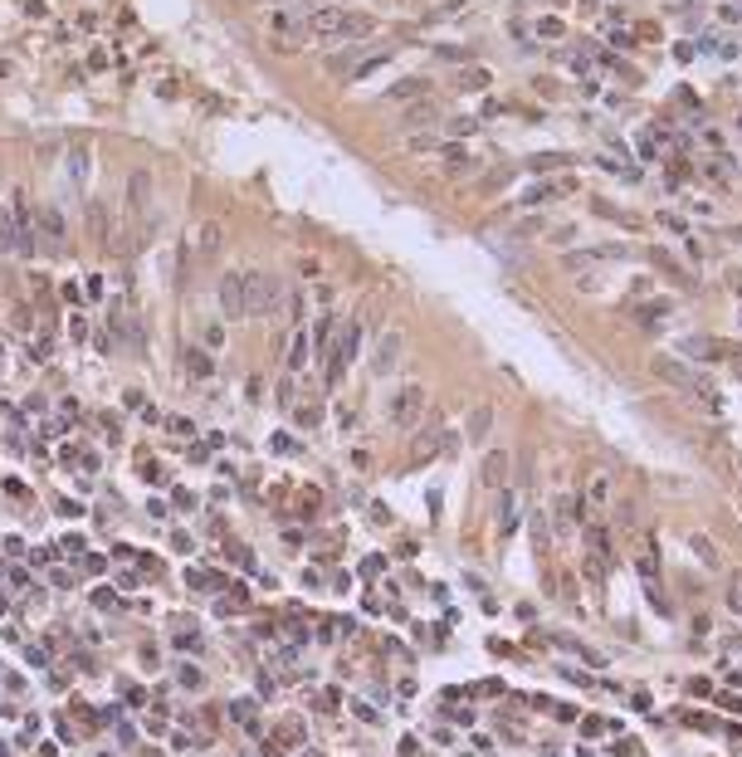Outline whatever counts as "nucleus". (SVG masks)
<instances>
[{
	"mask_svg": "<svg viewBox=\"0 0 742 757\" xmlns=\"http://www.w3.org/2000/svg\"><path fill=\"white\" fill-rule=\"evenodd\" d=\"M10 249H15V211L0 206V254H10Z\"/></svg>",
	"mask_w": 742,
	"mask_h": 757,
	"instance_id": "nucleus-11",
	"label": "nucleus"
},
{
	"mask_svg": "<svg viewBox=\"0 0 742 757\" xmlns=\"http://www.w3.org/2000/svg\"><path fill=\"white\" fill-rule=\"evenodd\" d=\"M318 421H322V411H318V406H298V426H303V430H313Z\"/></svg>",
	"mask_w": 742,
	"mask_h": 757,
	"instance_id": "nucleus-16",
	"label": "nucleus"
},
{
	"mask_svg": "<svg viewBox=\"0 0 742 757\" xmlns=\"http://www.w3.org/2000/svg\"><path fill=\"white\" fill-rule=\"evenodd\" d=\"M484 430H489V411H479V416H474V426H469V435H474V440H484Z\"/></svg>",
	"mask_w": 742,
	"mask_h": 757,
	"instance_id": "nucleus-18",
	"label": "nucleus"
},
{
	"mask_svg": "<svg viewBox=\"0 0 742 757\" xmlns=\"http://www.w3.org/2000/svg\"><path fill=\"white\" fill-rule=\"evenodd\" d=\"M308 34H313V29H308V10H303V15H298V10H279V15L269 20V44L284 49V54L303 49Z\"/></svg>",
	"mask_w": 742,
	"mask_h": 757,
	"instance_id": "nucleus-2",
	"label": "nucleus"
},
{
	"mask_svg": "<svg viewBox=\"0 0 742 757\" xmlns=\"http://www.w3.org/2000/svg\"><path fill=\"white\" fill-rule=\"evenodd\" d=\"M435 117H439V112H435V103H416V108L406 112V127H411V132H416V127H420V122H435Z\"/></svg>",
	"mask_w": 742,
	"mask_h": 757,
	"instance_id": "nucleus-13",
	"label": "nucleus"
},
{
	"mask_svg": "<svg viewBox=\"0 0 742 757\" xmlns=\"http://www.w3.org/2000/svg\"><path fill=\"white\" fill-rule=\"evenodd\" d=\"M196 249H201L206 259H215V254L225 249V225H220V220H201V225H196Z\"/></svg>",
	"mask_w": 742,
	"mask_h": 757,
	"instance_id": "nucleus-8",
	"label": "nucleus"
},
{
	"mask_svg": "<svg viewBox=\"0 0 742 757\" xmlns=\"http://www.w3.org/2000/svg\"><path fill=\"white\" fill-rule=\"evenodd\" d=\"M279 298H284V284H279L274 274H264V269H244V308H249V318L274 313Z\"/></svg>",
	"mask_w": 742,
	"mask_h": 757,
	"instance_id": "nucleus-1",
	"label": "nucleus"
},
{
	"mask_svg": "<svg viewBox=\"0 0 742 757\" xmlns=\"http://www.w3.org/2000/svg\"><path fill=\"white\" fill-rule=\"evenodd\" d=\"M342 15H347L342 5H313L308 10V29L313 34H342Z\"/></svg>",
	"mask_w": 742,
	"mask_h": 757,
	"instance_id": "nucleus-6",
	"label": "nucleus"
},
{
	"mask_svg": "<svg viewBox=\"0 0 742 757\" xmlns=\"http://www.w3.org/2000/svg\"><path fill=\"white\" fill-rule=\"evenodd\" d=\"M308 352H313V332H308V327H293V337H289V347H284L289 371H303V367H308Z\"/></svg>",
	"mask_w": 742,
	"mask_h": 757,
	"instance_id": "nucleus-7",
	"label": "nucleus"
},
{
	"mask_svg": "<svg viewBox=\"0 0 742 757\" xmlns=\"http://www.w3.org/2000/svg\"><path fill=\"white\" fill-rule=\"evenodd\" d=\"M733 606H738V611H742V581H738V586H733Z\"/></svg>",
	"mask_w": 742,
	"mask_h": 757,
	"instance_id": "nucleus-21",
	"label": "nucleus"
},
{
	"mask_svg": "<svg viewBox=\"0 0 742 757\" xmlns=\"http://www.w3.org/2000/svg\"><path fill=\"white\" fill-rule=\"evenodd\" d=\"M220 313L225 318H249V308H244V269L220 274Z\"/></svg>",
	"mask_w": 742,
	"mask_h": 757,
	"instance_id": "nucleus-5",
	"label": "nucleus"
},
{
	"mask_svg": "<svg viewBox=\"0 0 742 757\" xmlns=\"http://www.w3.org/2000/svg\"><path fill=\"white\" fill-rule=\"evenodd\" d=\"M416 93H425V79H406V84H396L386 98H416Z\"/></svg>",
	"mask_w": 742,
	"mask_h": 757,
	"instance_id": "nucleus-15",
	"label": "nucleus"
},
{
	"mask_svg": "<svg viewBox=\"0 0 742 757\" xmlns=\"http://www.w3.org/2000/svg\"><path fill=\"white\" fill-rule=\"evenodd\" d=\"M34 230L44 235V249H49V254H59L64 239H69V225H64V216H59V206H39V211H34Z\"/></svg>",
	"mask_w": 742,
	"mask_h": 757,
	"instance_id": "nucleus-4",
	"label": "nucleus"
},
{
	"mask_svg": "<svg viewBox=\"0 0 742 757\" xmlns=\"http://www.w3.org/2000/svg\"><path fill=\"white\" fill-rule=\"evenodd\" d=\"M420 416H425V386H420V381H406V386L391 396V426L411 430Z\"/></svg>",
	"mask_w": 742,
	"mask_h": 757,
	"instance_id": "nucleus-3",
	"label": "nucleus"
},
{
	"mask_svg": "<svg viewBox=\"0 0 742 757\" xmlns=\"http://www.w3.org/2000/svg\"><path fill=\"white\" fill-rule=\"evenodd\" d=\"M503 474H508V454L493 449V454L484 459V479H489V484H503Z\"/></svg>",
	"mask_w": 742,
	"mask_h": 757,
	"instance_id": "nucleus-10",
	"label": "nucleus"
},
{
	"mask_svg": "<svg viewBox=\"0 0 742 757\" xmlns=\"http://www.w3.org/2000/svg\"><path fill=\"white\" fill-rule=\"evenodd\" d=\"M186 371H191V376H211L215 362L206 357V352H196V347H191V352H186Z\"/></svg>",
	"mask_w": 742,
	"mask_h": 757,
	"instance_id": "nucleus-12",
	"label": "nucleus"
},
{
	"mask_svg": "<svg viewBox=\"0 0 742 757\" xmlns=\"http://www.w3.org/2000/svg\"><path fill=\"white\" fill-rule=\"evenodd\" d=\"M69 337H74V342H84V337H88V323H84V318H79V313H74V318H69Z\"/></svg>",
	"mask_w": 742,
	"mask_h": 757,
	"instance_id": "nucleus-17",
	"label": "nucleus"
},
{
	"mask_svg": "<svg viewBox=\"0 0 742 757\" xmlns=\"http://www.w3.org/2000/svg\"><path fill=\"white\" fill-rule=\"evenodd\" d=\"M537 34H542V39H557V34H562V25H557V20H542V25H537Z\"/></svg>",
	"mask_w": 742,
	"mask_h": 757,
	"instance_id": "nucleus-19",
	"label": "nucleus"
},
{
	"mask_svg": "<svg viewBox=\"0 0 742 757\" xmlns=\"http://www.w3.org/2000/svg\"><path fill=\"white\" fill-rule=\"evenodd\" d=\"M654 371H659V376H669V381H674V386H684V381H689V371H684V367H679V362H664V357H659V362H654Z\"/></svg>",
	"mask_w": 742,
	"mask_h": 757,
	"instance_id": "nucleus-14",
	"label": "nucleus"
},
{
	"mask_svg": "<svg viewBox=\"0 0 742 757\" xmlns=\"http://www.w3.org/2000/svg\"><path fill=\"white\" fill-rule=\"evenodd\" d=\"M206 347H211V352H215V347H225V332H220V327H206Z\"/></svg>",
	"mask_w": 742,
	"mask_h": 757,
	"instance_id": "nucleus-20",
	"label": "nucleus"
},
{
	"mask_svg": "<svg viewBox=\"0 0 742 757\" xmlns=\"http://www.w3.org/2000/svg\"><path fill=\"white\" fill-rule=\"evenodd\" d=\"M396 357H401V332H381V342H376V362H371V367L386 371Z\"/></svg>",
	"mask_w": 742,
	"mask_h": 757,
	"instance_id": "nucleus-9",
	"label": "nucleus"
}]
</instances>
